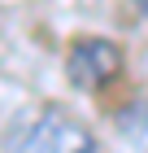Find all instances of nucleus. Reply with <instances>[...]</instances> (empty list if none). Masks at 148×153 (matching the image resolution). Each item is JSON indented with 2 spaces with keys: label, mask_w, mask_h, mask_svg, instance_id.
Wrapping results in <instances>:
<instances>
[{
  "label": "nucleus",
  "mask_w": 148,
  "mask_h": 153,
  "mask_svg": "<svg viewBox=\"0 0 148 153\" xmlns=\"http://www.w3.org/2000/svg\"><path fill=\"white\" fill-rule=\"evenodd\" d=\"M113 127H118V136L126 140V149H131V153H148V96L122 105V109H118V118H113Z\"/></svg>",
  "instance_id": "3"
},
{
  "label": "nucleus",
  "mask_w": 148,
  "mask_h": 153,
  "mask_svg": "<svg viewBox=\"0 0 148 153\" xmlns=\"http://www.w3.org/2000/svg\"><path fill=\"white\" fill-rule=\"evenodd\" d=\"M122 70V48L109 39H79L70 48V79L79 88H105Z\"/></svg>",
  "instance_id": "2"
},
{
  "label": "nucleus",
  "mask_w": 148,
  "mask_h": 153,
  "mask_svg": "<svg viewBox=\"0 0 148 153\" xmlns=\"http://www.w3.org/2000/svg\"><path fill=\"white\" fill-rule=\"evenodd\" d=\"M135 4H139V9H144V13H148V0H135Z\"/></svg>",
  "instance_id": "4"
},
{
  "label": "nucleus",
  "mask_w": 148,
  "mask_h": 153,
  "mask_svg": "<svg viewBox=\"0 0 148 153\" xmlns=\"http://www.w3.org/2000/svg\"><path fill=\"white\" fill-rule=\"evenodd\" d=\"M9 153H100V144L66 109H44L9 140Z\"/></svg>",
  "instance_id": "1"
}]
</instances>
